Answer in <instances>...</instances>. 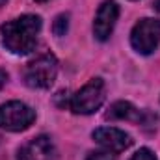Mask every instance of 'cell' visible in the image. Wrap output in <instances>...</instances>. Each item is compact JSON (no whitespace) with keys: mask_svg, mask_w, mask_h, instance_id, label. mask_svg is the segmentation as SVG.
<instances>
[{"mask_svg":"<svg viewBox=\"0 0 160 160\" xmlns=\"http://www.w3.org/2000/svg\"><path fill=\"white\" fill-rule=\"evenodd\" d=\"M39 32L41 19L38 15H22L0 26L2 45L17 56H26L36 48Z\"/></svg>","mask_w":160,"mask_h":160,"instance_id":"obj_1","label":"cell"},{"mask_svg":"<svg viewBox=\"0 0 160 160\" xmlns=\"http://www.w3.org/2000/svg\"><path fill=\"white\" fill-rule=\"evenodd\" d=\"M106 99V88L101 78H91L86 86H82L77 93L69 97V110L73 114L88 116L95 114Z\"/></svg>","mask_w":160,"mask_h":160,"instance_id":"obj_2","label":"cell"},{"mask_svg":"<svg viewBox=\"0 0 160 160\" xmlns=\"http://www.w3.org/2000/svg\"><path fill=\"white\" fill-rule=\"evenodd\" d=\"M58 75V60L54 54L47 52V54H41L36 60H32L30 63H26L24 67V82L28 88H34V89H47L54 84Z\"/></svg>","mask_w":160,"mask_h":160,"instance_id":"obj_3","label":"cell"},{"mask_svg":"<svg viewBox=\"0 0 160 160\" xmlns=\"http://www.w3.org/2000/svg\"><path fill=\"white\" fill-rule=\"evenodd\" d=\"M36 121V112L21 102V101H9L0 106V128L9 132H21L26 130Z\"/></svg>","mask_w":160,"mask_h":160,"instance_id":"obj_4","label":"cell"},{"mask_svg":"<svg viewBox=\"0 0 160 160\" xmlns=\"http://www.w3.org/2000/svg\"><path fill=\"white\" fill-rule=\"evenodd\" d=\"M160 43V21L158 19H142L134 24L130 32V45L136 52L147 56L157 50Z\"/></svg>","mask_w":160,"mask_h":160,"instance_id":"obj_5","label":"cell"},{"mask_svg":"<svg viewBox=\"0 0 160 160\" xmlns=\"http://www.w3.org/2000/svg\"><path fill=\"white\" fill-rule=\"evenodd\" d=\"M119 17V6L114 0H106L99 6L95 21H93V34L99 41H106L116 26V21Z\"/></svg>","mask_w":160,"mask_h":160,"instance_id":"obj_6","label":"cell"},{"mask_svg":"<svg viewBox=\"0 0 160 160\" xmlns=\"http://www.w3.org/2000/svg\"><path fill=\"white\" fill-rule=\"evenodd\" d=\"M17 160H58V151L54 142L41 134L38 138L26 142L19 153H17Z\"/></svg>","mask_w":160,"mask_h":160,"instance_id":"obj_7","label":"cell"},{"mask_svg":"<svg viewBox=\"0 0 160 160\" xmlns=\"http://www.w3.org/2000/svg\"><path fill=\"white\" fill-rule=\"evenodd\" d=\"M91 136L101 147H104L106 151H112V153H123L125 149H128L132 145V138L125 130H119L116 127L95 128Z\"/></svg>","mask_w":160,"mask_h":160,"instance_id":"obj_8","label":"cell"},{"mask_svg":"<svg viewBox=\"0 0 160 160\" xmlns=\"http://www.w3.org/2000/svg\"><path fill=\"white\" fill-rule=\"evenodd\" d=\"M147 118H151V114L138 110L132 102L128 101H118L110 106V110L106 112V119H125V121H134V123H145Z\"/></svg>","mask_w":160,"mask_h":160,"instance_id":"obj_9","label":"cell"},{"mask_svg":"<svg viewBox=\"0 0 160 160\" xmlns=\"http://www.w3.org/2000/svg\"><path fill=\"white\" fill-rule=\"evenodd\" d=\"M67 28H69V15L67 13H62V15H58L56 19H54V22H52V32H54V36H65L67 34Z\"/></svg>","mask_w":160,"mask_h":160,"instance_id":"obj_10","label":"cell"},{"mask_svg":"<svg viewBox=\"0 0 160 160\" xmlns=\"http://www.w3.org/2000/svg\"><path fill=\"white\" fill-rule=\"evenodd\" d=\"M86 160H116V155L112 153V151H91Z\"/></svg>","mask_w":160,"mask_h":160,"instance_id":"obj_11","label":"cell"},{"mask_svg":"<svg viewBox=\"0 0 160 160\" xmlns=\"http://www.w3.org/2000/svg\"><path fill=\"white\" fill-rule=\"evenodd\" d=\"M130 160H158L155 157V153L151 151V149H147V147H142L140 151H136L134 155H132V158Z\"/></svg>","mask_w":160,"mask_h":160,"instance_id":"obj_12","label":"cell"},{"mask_svg":"<svg viewBox=\"0 0 160 160\" xmlns=\"http://www.w3.org/2000/svg\"><path fill=\"white\" fill-rule=\"evenodd\" d=\"M6 82H8V73L4 69H0V89L6 86Z\"/></svg>","mask_w":160,"mask_h":160,"instance_id":"obj_13","label":"cell"},{"mask_svg":"<svg viewBox=\"0 0 160 160\" xmlns=\"http://www.w3.org/2000/svg\"><path fill=\"white\" fill-rule=\"evenodd\" d=\"M155 8H157V11L160 13V0H157V2H155Z\"/></svg>","mask_w":160,"mask_h":160,"instance_id":"obj_14","label":"cell"},{"mask_svg":"<svg viewBox=\"0 0 160 160\" xmlns=\"http://www.w3.org/2000/svg\"><path fill=\"white\" fill-rule=\"evenodd\" d=\"M6 2H8V0H0V6H4V4H6Z\"/></svg>","mask_w":160,"mask_h":160,"instance_id":"obj_15","label":"cell"},{"mask_svg":"<svg viewBox=\"0 0 160 160\" xmlns=\"http://www.w3.org/2000/svg\"><path fill=\"white\" fill-rule=\"evenodd\" d=\"M36 2H47V0H36Z\"/></svg>","mask_w":160,"mask_h":160,"instance_id":"obj_16","label":"cell"}]
</instances>
